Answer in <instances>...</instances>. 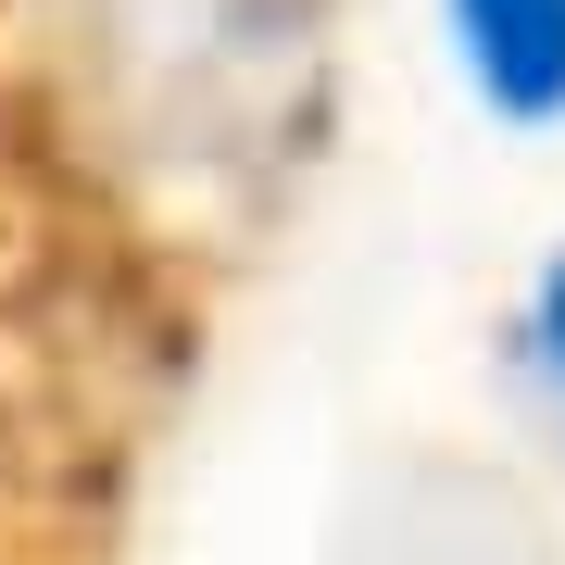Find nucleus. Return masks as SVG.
Listing matches in <instances>:
<instances>
[{
    "mask_svg": "<svg viewBox=\"0 0 565 565\" xmlns=\"http://www.w3.org/2000/svg\"><path fill=\"white\" fill-rule=\"evenodd\" d=\"M452 76L503 126H565V0H440Z\"/></svg>",
    "mask_w": 565,
    "mask_h": 565,
    "instance_id": "nucleus-1",
    "label": "nucleus"
},
{
    "mask_svg": "<svg viewBox=\"0 0 565 565\" xmlns=\"http://www.w3.org/2000/svg\"><path fill=\"white\" fill-rule=\"evenodd\" d=\"M515 364H527V390H541V415H553V440H565V252L527 277V315H515Z\"/></svg>",
    "mask_w": 565,
    "mask_h": 565,
    "instance_id": "nucleus-2",
    "label": "nucleus"
}]
</instances>
